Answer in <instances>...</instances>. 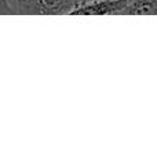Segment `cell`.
Segmentation results:
<instances>
[{"mask_svg": "<svg viewBox=\"0 0 157 157\" xmlns=\"http://www.w3.org/2000/svg\"><path fill=\"white\" fill-rule=\"evenodd\" d=\"M17 15H65L87 0H6Z\"/></svg>", "mask_w": 157, "mask_h": 157, "instance_id": "6da1fadb", "label": "cell"}, {"mask_svg": "<svg viewBox=\"0 0 157 157\" xmlns=\"http://www.w3.org/2000/svg\"><path fill=\"white\" fill-rule=\"evenodd\" d=\"M128 0H87L73 8L71 15H121Z\"/></svg>", "mask_w": 157, "mask_h": 157, "instance_id": "7a4b0ae2", "label": "cell"}, {"mask_svg": "<svg viewBox=\"0 0 157 157\" xmlns=\"http://www.w3.org/2000/svg\"><path fill=\"white\" fill-rule=\"evenodd\" d=\"M157 0H128L121 15H156Z\"/></svg>", "mask_w": 157, "mask_h": 157, "instance_id": "3957f363", "label": "cell"}, {"mask_svg": "<svg viewBox=\"0 0 157 157\" xmlns=\"http://www.w3.org/2000/svg\"><path fill=\"white\" fill-rule=\"evenodd\" d=\"M10 14H13V13H11L7 2L6 0H0V15H10Z\"/></svg>", "mask_w": 157, "mask_h": 157, "instance_id": "277c9868", "label": "cell"}]
</instances>
